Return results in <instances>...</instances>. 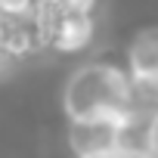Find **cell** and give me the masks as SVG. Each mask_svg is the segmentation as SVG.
I'll return each mask as SVG.
<instances>
[{
	"label": "cell",
	"instance_id": "cell-10",
	"mask_svg": "<svg viewBox=\"0 0 158 158\" xmlns=\"http://www.w3.org/2000/svg\"><path fill=\"white\" fill-rule=\"evenodd\" d=\"M0 62H3V53H0Z\"/></svg>",
	"mask_w": 158,
	"mask_h": 158
},
{
	"label": "cell",
	"instance_id": "cell-9",
	"mask_svg": "<svg viewBox=\"0 0 158 158\" xmlns=\"http://www.w3.org/2000/svg\"><path fill=\"white\" fill-rule=\"evenodd\" d=\"M93 6H96V0H62V10H68V13H90L93 16Z\"/></svg>",
	"mask_w": 158,
	"mask_h": 158
},
{
	"label": "cell",
	"instance_id": "cell-11",
	"mask_svg": "<svg viewBox=\"0 0 158 158\" xmlns=\"http://www.w3.org/2000/svg\"><path fill=\"white\" fill-rule=\"evenodd\" d=\"M56 3H62V0H56Z\"/></svg>",
	"mask_w": 158,
	"mask_h": 158
},
{
	"label": "cell",
	"instance_id": "cell-5",
	"mask_svg": "<svg viewBox=\"0 0 158 158\" xmlns=\"http://www.w3.org/2000/svg\"><path fill=\"white\" fill-rule=\"evenodd\" d=\"M62 16V3L56 0H34V10H31V34H34V47H50L56 25Z\"/></svg>",
	"mask_w": 158,
	"mask_h": 158
},
{
	"label": "cell",
	"instance_id": "cell-8",
	"mask_svg": "<svg viewBox=\"0 0 158 158\" xmlns=\"http://www.w3.org/2000/svg\"><path fill=\"white\" fill-rule=\"evenodd\" d=\"M146 146H149V155H158V112H152L146 121Z\"/></svg>",
	"mask_w": 158,
	"mask_h": 158
},
{
	"label": "cell",
	"instance_id": "cell-2",
	"mask_svg": "<svg viewBox=\"0 0 158 158\" xmlns=\"http://www.w3.org/2000/svg\"><path fill=\"white\" fill-rule=\"evenodd\" d=\"M68 143L81 158H109L118 155V127L102 118H81L71 121Z\"/></svg>",
	"mask_w": 158,
	"mask_h": 158
},
{
	"label": "cell",
	"instance_id": "cell-6",
	"mask_svg": "<svg viewBox=\"0 0 158 158\" xmlns=\"http://www.w3.org/2000/svg\"><path fill=\"white\" fill-rule=\"evenodd\" d=\"M3 22H6V28H3V40H0V53L10 56V59H19V56L31 53L34 50V34H31L28 22H10V19H3Z\"/></svg>",
	"mask_w": 158,
	"mask_h": 158
},
{
	"label": "cell",
	"instance_id": "cell-3",
	"mask_svg": "<svg viewBox=\"0 0 158 158\" xmlns=\"http://www.w3.org/2000/svg\"><path fill=\"white\" fill-rule=\"evenodd\" d=\"M130 81L136 93L158 96V28H146L130 44Z\"/></svg>",
	"mask_w": 158,
	"mask_h": 158
},
{
	"label": "cell",
	"instance_id": "cell-1",
	"mask_svg": "<svg viewBox=\"0 0 158 158\" xmlns=\"http://www.w3.org/2000/svg\"><path fill=\"white\" fill-rule=\"evenodd\" d=\"M62 106H65V115L71 121L102 118V121L115 124L118 130L139 118L136 115L133 81L124 71L112 68V65H87V68H81L68 81Z\"/></svg>",
	"mask_w": 158,
	"mask_h": 158
},
{
	"label": "cell",
	"instance_id": "cell-4",
	"mask_svg": "<svg viewBox=\"0 0 158 158\" xmlns=\"http://www.w3.org/2000/svg\"><path fill=\"white\" fill-rule=\"evenodd\" d=\"M90 40H93V16L90 13H68V10H62L50 47H56L59 53H77Z\"/></svg>",
	"mask_w": 158,
	"mask_h": 158
},
{
	"label": "cell",
	"instance_id": "cell-7",
	"mask_svg": "<svg viewBox=\"0 0 158 158\" xmlns=\"http://www.w3.org/2000/svg\"><path fill=\"white\" fill-rule=\"evenodd\" d=\"M34 10V0H0V16L10 22H28Z\"/></svg>",
	"mask_w": 158,
	"mask_h": 158
}]
</instances>
